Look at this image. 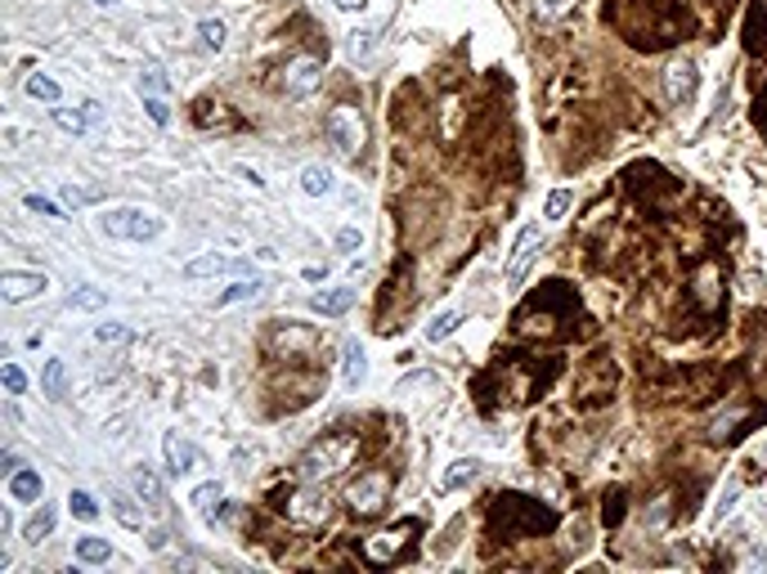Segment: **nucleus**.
Masks as SVG:
<instances>
[{"label":"nucleus","instance_id":"11","mask_svg":"<svg viewBox=\"0 0 767 574\" xmlns=\"http://www.w3.org/2000/svg\"><path fill=\"white\" fill-rule=\"evenodd\" d=\"M723 269L714 265V261H705V265H695V274H691V301L701 306L705 315H714L718 306H723Z\"/></svg>","mask_w":767,"mask_h":574},{"label":"nucleus","instance_id":"39","mask_svg":"<svg viewBox=\"0 0 767 574\" xmlns=\"http://www.w3.org/2000/svg\"><path fill=\"white\" fill-rule=\"evenodd\" d=\"M0 382H6L10 395H23V391H28V378H23L19 364H6V369H0Z\"/></svg>","mask_w":767,"mask_h":574},{"label":"nucleus","instance_id":"30","mask_svg":"<svg viewBox=\"0 0 767 574\" xmlns=\"http://www.w3.org/2000/svg\"><path fill=\"white\" fill-rule=\"evenodd\" d=\"M28 95L32 99H41V104H58V82L54 77H45V72H32V77H28Z\"/></svg>","mask_w":767,"mask_h":574},{"label":"nucleus","instance_id":"34","mask_svg":"<svg viewBox=\"0 0 767 574\" xmlns=\"http://www.w3.org/2000/svg\"><path fill=\"white\" fill-rule=\"evenodd\" d=\"M198 36H202L206 50H225V36H230V32H225L221 19H202V23H198Z\"/></svg>","mask_w":767,"mask_h":574},{"label":"nucleus","instance_id":"5","mask_svg":"<svg viewBox=\"0 0 767 574\" xmlns=\"http://www.w3.org/2000/svg\"><path fill=\"white\" fill-rule=\"evenodd\" d=\"M328 139H332V149L341 153V158H360L364 153V144H369V121H364V113L355 108V104H337L332 113H328Z\"/></svg>","mask_w":767,"mask_h":574},{"label":"nucleus","instance_id":"14","mask_svg":"<svg viewBox=\"0 0 767 574\" xmlns=\"http://www.w3.org/2000/svg\"><path fill=\"white\" fill-rule=\"evenodd\" d=\"M162 458H167V471L171 476H189L198 467V449L180 436V431H167V436H162Z\"/></svg>","mask_w":767,"mask_h":574},{"label":"nucleus","instance_id":"26","mask_svg":"<svg viewBox=\"0 0 767 574\" xmlns=\"http://www.w3.org/2000/svg\"><path fill=\"white\" fill-rule=\"evenodd\" d=\"M221 498H225V485H221V480H206V485H198V489H193V498H189V502H193V508L206 517V512H212Z\"/></svg>","mask_w":767,"mask_h":574},{"label":"nucleus","instance_id":"10","mask_svg":"<svg viewBox=\"0 0 767 574\" xmlns=\"http://www.w3.org/2000/svg\"><path fill=\"white\" fill-rule=\"evenodd\" d=\"M695 86H701V67H695L691 59H673L664 72H660V91L673 108H686L695 99Z\"/></svg>","mask_w":767,"mask_h":574},{"label":"nucleus","instance_id":"17","mask_svg":"<svg viewBox=\"0 0 767 574\" xmlns=\"http://www.w3.org/2000/svg\"><path fill=\"white\" fill-rule=\"evenodd\" d=\"M319 315H328V319H337V315H345L355 306V287H332V293H319L315 301H310Z\"/></svg>","mask_w":767,"mask_h":574},{"label":"nucleus","instance_id":"15","mask_svg":"<svg viewBox=\"0 0 767 574\" xmlns=\"http://www.w3.org/2000/svg\"><path fill=\"white\" fill-rule=\"evenodd\" d=\"M130 489H135V498L145 502L149 512H158V517H167V489H162V480L153 476V471H145L139 467L135 476H130Z\"/></svg>","mask_w":767,"mask_h":574},{"label":"nucleus","instance_id":"19","mask_svg":"<svg viewBox=\"0 0 767 574\" xmlns=\"http://www.w3.org/2000/svg\"><path fill=\"white\" fill-rule=\"evenodd\" d=\"M41 493H45V480L36 471H14L10 476V498L14 502H36Z\"/></svg>","mask_w":767,"mask_h":574},{"label":"nucleus","instance_id":"16","mask_svg":"<svg viewBox=\"0 0 767 574\" xmlns=\"http://www.w3.org/2000/svg\"><path fill=\"white\" fill-rule=\"evenodd\" d=\"M364 373H369V354H364V346L351 337V341H345V350H341V378H345V386H360Z\"/></svg>","mask_w":767,"mask_h":574},{"label":"nucleus","instance_id":"48","mask_svg":"<svg viewBox=\"0 0 767 574\" xmlns=\"http://www.w3.org/2000/svg\"><path fill=\"white\" fill-rule=\"evenodd\" d=\"M95 6H104V10H113V6H117V0H95Z\"/></svg>","mask_w":767,"mask_h":574},{"label":"nucleus","instance_id":"12","mask_svg":"<svg viewBox=\"0 0 767 574\" xmlns=\"http://www.w3.org/2000/svg\"><path fill=\"white\" fill-rule=\"evenodd\" d=\"M45 287H50V278L41 269H10L6 278H0V297H6L10 306H23V301L41 297Z\"/></svg>","mask_w":767,"mask_h":574},{"label":"nucleus","instance_id":"36","mask_svg":"<svg viewBox=\"0 0 767 574\" xmlns=\"http://www.w3.org/2000/svg\"><path fill=\"white\" fill-rule=\"evenodd\" d=\"M54 121H58L67 135H86V126H90V117L77 113V108H54Z\"/></svg>","mask_w":767,"mask_h":574},{"label":"nucleus","instance_id":"43","mask_svg":"<svg viewBox=\"0 0 767 574\" xmlns=\"http://www.w3.org/2000/svg\"><path fill=\"white\" fill-rule=\"evenodd\" d=\"M139 95H167V82L158 72H145V77H139Z\"/></svg>","mask_w":767,"mask_h":574},{"label":"nucleus","instance_id":"42","mask_svg":"<svg viewBox=\"0 0 767 574\" xmlns=\"http://www.w3.org/2000/svg\"><path fill=\"white\" fill-rule=\"evenodd\" d=\"M126 337H130V332H126L121 323H99V328H95V341H104V346H117V341H126Z\"/></svg>","mask_w":767,"mask_h":574},{"label":"nucleus","instance_id":"29","mask_svg":"<svg viewBox=\"0 0 767 574\" xmlns=\"http://www.w3.org/2000/svg\"><path fill=\"white\" fill-rule=\"evenodd\" d=\"M571 206H575V193H571V189H552L547 202H543V215L556 225V221H566V211H571Z\"/></svg>","mask_w":767,"mask_h":574},{"label":"nucleus","instance_id":"47","mask_svg":"<svg viewBox=\"0 0 767 574\" xmlns=\"http://www.w3.org/2000/svg\"><path fill=\"white\" fill-rule=\"evenodd\" d=\"M82 108H86V117H90V121H99V117H104V108H99V104H95V99H86V104H82Z\"/></svg>","mask_w":767,"mask_h":574},{"label":"nucleus","instance_id":"20","mask_svg":"<svg viewBox=\"0 0 767 574\" xmlns=\"http://www.w3.org/2000/svg\"><path fill=\"white\" fill-rule=\"evenodd\" d=\"M301 189H306L310 198H328V193L337 189V180H332V171H328V167H319V162H310V167L301 171Z\"/></svg>","mask_w":767,"mask_h":574},{"label":"nucleus","instance_id":"9","mask_svg":"<svg viewBox=\"0 0 767 574\" xmlns=\"http://www.w3.org/2000/svg\"><path fill=\"white\" fill-rule=\"evenodd\" d=\"M278 86H284L288 99H310V95L323 86V59H315V54H297V59H288L284 77H278Z\"/></svg>","mask_w":767,"mask_h":574},{"label":"nucleus","instance_id":"50","mask_svg":"<svg viewBox=\"0 0 767 574\" xmlns=\"http://www.w3.org/2000/svg\"><path fill=\"white\" fill-rule=\"evenodd\" d=\"M758 10H763V14H767V0H758Z\"/></svg>","mask_w":767,"mask_h":574},{"label":"nucleus","instance_id":"33","mask_svg":"<svg viewBox=\"0 0 767 574\" xmlns=\"http://www.w3.org/2000/svg\"><path fill=\"white\" fill-rule=\"evenodd\" d=\"M377 36H382V28H355L351 32V54L355 59H369L377 50Z\"/></svg>","mask_w":767,"mask_h":574},{"label":"nucleus","instance_id":"27","mask_svg":"<svg viewBox=\"0 0 767 574\" xmlns=\"http://www.w3.org/2000/svg\"><path fill=\"white\" fill-rule=\"evenodd\" d=\"M462 319H467L462 310H445V315H436V319L427 323V341H445V337H454Z\"/></svg>","mask_w":767,"mask_h":574},{"label":"nucleus","instance_id":"40","mask_svg":"<svg viewBox=\"0 0 767 574\" xmlns=\"http://www.w3.org/2000/svg\"><path fill=\"white\" fill-rule=\"evenodd\" d=\"M145 108H149V117H153L158 126L171 121V104H167V95H145Z\"/></svg>","mask_w":767,"mask_h":574},{"label":"nucleus","instance_id":"8","mask_svg":"<svg viewBox=\"0 0 767 574\" xmlns=\"http://www.w3.org/2000/svg\"><path fill=\"white\" fill-rule=\"evenodd\" d=\"M345 502H351V512H355L360 521L386 512V502H391V476H386V471H364V476L351 485V493H345Z\"/></svg>","mask_w":767,"mask_h":574},{"label":"nucleus","instance_id":"44","mask_svg":"<svg viewBox=\"0 0 767 574\" xmlns=\"http://www.w3.org/2000/svg\"><path fill=\"white\" fill-rule=\"evenodd\" d=\"M28 206H32V211H41V215H50V221H63L58 206H54L50 198H41V193H28Z\"/></svg>","mask_w":767,"mask_h":574},{"label":"nucleus","instance_id":"22","mask_svg":"<svg viewBox=\"0 0 767 574\" xmlns=\"http://www.w3.org/2000/svg\"><path fill=\"white\" fill-rule=\"evenodd\" d=\"M458 130H462V99H454V95H449V99L440 104V139H445V144H454V139H458Z\"/></svg>","mask_w":767,"mask_h":574},{"label":"nucleus","instance_id":"41","mask_svg":"<svg viewBox=\"0 0 767 574\" xmlns=\"http://www.w3.org/2000/svg\"><path fill=\"white\" fill-rule=\"evenodd\" d=\"M58 198H63L67 206H86V202H95V193H90V189H77V184H63Z\"/></svg>","mask_w":767,"mask_h":574},{"label":"nucleus","instance_id":"1","mask_svg":"<svg viewBox=\"0 0 767 574\" xmlns=\"http://www.w3.org/2000/svg\"><path fill=\"white\" fill-rule=\"evenodd\" d=\"M615 23L642 50H660L673 45L686 28V19L669 6V0H615Z\"/></svg>","mask_w":767,"mask_h":574},{"label":"nucleus","instance_id":"49","mask_svg":"<svg viewBox=\"0 0 767 574\" xmlns=\"http://www.w3.org/2000/svg\"><path fill=\"white\" fill-rule=\"evenodd\" d=\"M763 126H767V91H763Z\"/></svg>","mask_w":767,"mask_h":574},{"label":"nucleus","instance_id":"25","mask_svg":"<svg viewBox=\"0 0 767 574\" xmlns=\"http://www.w3.org/2000/svg\"><path fill=\"white\" fill-rule=\"evenodd\" d=\"M269 346H278V350H284V346H315V332L310 328H301V323H288V328H274V337H269Z\"/></svg>","mask_w":767,"mask_h":574},{"label":"nucleus","instance_id":"46","mask_svg":"<svg viewBox=\"0 0 767 574\" xmlns=\"http://www.w3.org/2000/svg\"><path fill=\"white\" fill-rule=\"evenodd\" d=\"M332 6H337L341 14H364V10H369V0H332Z\"/></svg>","mask_w":767,"mask_h":574},{"label":"nucleus","instance_id":"3","mask_svg":"<svg viewBox=\"0 0 767 574\" xmlns=\"http://www.w3.org/2000/svg\"><path fill=\"white\" fill-rule=\"evenodd\" d=\"M278 508H284L288 525H297V530H323V525L332 521V498H328V489L315 485V480H301L297 489L278 493Z\"/></svg>","mask_w":767,"mask_h":574},{"label":"nucleus","instance_id":"31","mask_svg":"<svg viewBox=\"0 0 767 574\" xmlns=\"http://www.w3.org/2000/svg\"><path fill=\"white\" fill-rule=\"evenodd\" d=\"M41 386H45V395H50V400H58V395H63V386H67V373H63V359H45V373H41Z\"/></svg>","mask_w":767,"mask_h":574},{"label":"nucleus","instance_id":"2","mask_svg":"<svg viewBox=\"0 0 767 574\" xmlns=\"http://www.w3.org/2000/svg\"><path fill=\"white\" fill-rule=\"evenodd\" d=\"M355 458H360V436H351V431H337V436H323V440H315L301 454L297 476L301 480H315V485H328V480L351 471Z\"/></svg>","mask_w":767,"mask_h":574},{"label":"nucleus","instance_id":"6","mask_svg":"<svg viewBox=\"0 0 767 574\" xmlns=\"http://www.w3.org/2000/svg\"><path fill=\"white\" fill-rule=\"evenodd\" d=\"M99 230L108 238H121V243H149L162 234V221L153 211H139V206H117L108 215H99Z\"/></svg>","mask_w":767,"mask_h":574},{"label":"nucleus","instance_id":"24","mask_svg":"<svg viewBox=\"0 0 767 574\" xmlns=\"http://www.w3.org/2000/svg\"><path fill=\"white\" fill-rule=\"evenodd\" d=\"M225 269H230V261H225V256L206 252V256H198V261H189V265H184V278H212V274H225Z\"/></svg>","mask_w":767,"mask_h":574},{"label":"nucleus","instance_id":"4","mask_svg":"<svg viewBox=\"0 0 767 574\" xmlns=\"http://www.w3.org/2000/svg\"><path fill=\"white\" fill-rule=\"evenodd\" d=\"M494 525H503L508 539H521V534H547L556 525V517L547 508H539L534 498L503 493V498H494Z\"/></svg>","mask_w":767,"mask_h":574},{"label":"nucleus","instance_id":"7","mask_svg":"<svg viewBox=\"0 0 767 574\" xmlns=\"http://www.w3.org/2000/svg\"><path fill=\"white\" fill-rule=\"evenodd\" d=\"M417 530H423L417 521H395V525L377 530L373 539H364V561H369V565H391L395 556H404V552L413 548Z\"/></svg>","mask_w":767,"mask_h":574},{"label":"nucleus","instance_id":"28","mask_svg":"<svg viewBox=\"0 0 767 574\" xmlns=\"http://www.w3.org/2000/svg\"><path fill=\"white\" fill-rule=\"evenodd\" d=\"M480 476V463L476 458H458L449 471H445V489H462V485H471Z\"/></svg>","mask_w":767,"mask_h":574},{"label":"nucleus","instance_id":"37","mask_svg":"<svg viewBox=\"0 0 767 574\" xmlns=\"http://www.w3.org/2000/svg\"><path fill=\"white\" fill-rule=\"evenodd\" d=\"M50 530H54V512H41V517L28 521L23 539H28V543H41V539H50Z\"/></svg>","mask_w":767,"mask_h":574},{"label":"nucleus","instance_id":"38","mask_svg":"<svg viewBox=\"0 0 767 574\" xmlns=\"http://www.w3.org/2000/svg\"><path fill=\"white\" fill-rule=\"evenodd\" d=\"M67 502H73V517H82V521H95V517H99V508H95V498H90L86 489H77V493L67 498Z\"/></svg>","mask_w":767,"mask_h":574},{"label":"nucleus","instance_id":"23","mask_svg":"<svg viewBox=\"0 0 767 574\" xmlns=\"http://www.w3.org/2000/svg\"><path fill=\"white\" fill-rule=\"evenodd\" d=\"M77 561H86V565H108V561H113V548H108V539H95V534H86V539L77 543Z\"/></svg>","mask_w":767,"mask_h":574},{"label":"nucleus","instance_id":"21","mask_svg":"<svg viewBox=\"0 0 767 574\" xmlns=\"http://www.w3.org/2000/svg\"><path fill=\"white\" fill-rule=\"evenodd\" d=\"M113 517H117L126 530H145V508H139L130 493H113Z\"/></svg>","mask_w":767,"mask_h":574},{"label":"nucleus","instance_id":"45","mask_svg":"<svg viewBox=\"0 0 767 574\" xmlns=\"http://www.w3.org/2000/svg\"><path fill=\"white\" fill-rule=\"evenodd\" d=\"M337 247H341V252H355V247H364V234H360V230H341V234H337Z\"/></svg>","mask_w":767,"mask_h":574},{"label":"nucleus","instance_id":"32","mask_svg":"<svg viewBox=\"0 0 767 574\" xmlns=\"http://www.w3.org/2000/svg\"><path fill=\"white\" fill-rule=\"evenodd\" d=\"M256 293H260V283H256V278H252V283L243 278V283H234V287H225V293L216 297V306L225 310V306H238V301H252Z\"/></svg>","mask_w":767,"mask_h":574},{"label":"nucleus","instance_id":"13","mask_svg":"<svg viewBox=\"0 0 767 574\" xmlns=\"http://www.w3.org/2000/svg\"><path fill=\"white\" fill-rule=\"evenodd\" d=\"M539 243H543L539 225H525V230L516 234V247H512V256H508V265H503L508 287H516V283L525 278V269H530V265H534V256H539Z\"/></svg>","mask_w":767,"mask_h":574},{"label":"nucleus","instance_id":"35","mask_svg":"<svg viewBox=\"0 0 767 574\" xmlns=\"http://www.w3.org/2000/svg\"><path fill=\"white\" fill-rule=\"evenodd\" d=\"M67 306H73V310H104L108 306V293H99V287H77Z\"/></svg>","mask_w":767,"mask_h":574},{"label":"nucleus","instance_id":"18","mask_svg":"<svg viewBox=\"0 0 767 574\" xmlns=\"http://www.w3.org/2000/svg\"><path fill=\"white\" fill-rule=\"evenodd\" d=\"M579 0H530V19L534 23H562L566 14H575Z\"/></svg>","mask_w":767,"mask_h":574}]
</instances>
